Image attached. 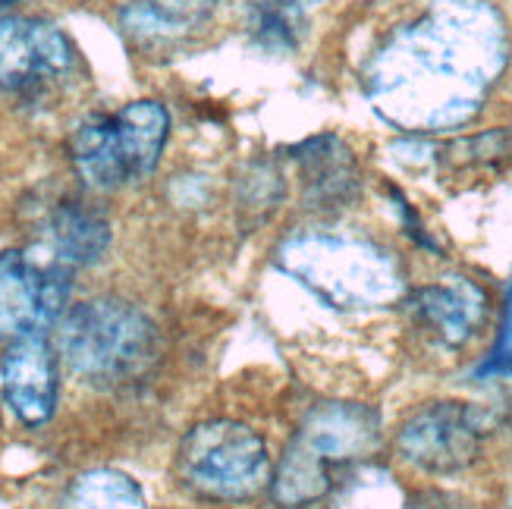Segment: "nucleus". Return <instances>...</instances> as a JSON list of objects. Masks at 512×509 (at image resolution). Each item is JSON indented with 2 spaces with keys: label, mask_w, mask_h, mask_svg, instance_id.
<instances>
[{
  "label": "nucleus",
  "mask_w": 512,
  "mask_h": 509,
  "mask_svg": "<svg viewBox=\"0 0 512 509\" xmlns=\"http://www.w3.org/2000/svg\"><path fill=\"white\" fill-rule=\"evenodd\" d=\"M500 57V29L487 10L437 13L377 51L368 92L399 126H456L475 114Z\"/></svg>",
  "instance_id": "1"
},
{
  "label": "nucleus",
  "mask_w": 512,
  "mask_h": 509,
  "mask_svg": "<svg viewBox=\"0 0 512 509\" xmlns=\"http://www.w3.org/2000/svg\"><path fill=\"white\" fill-rule=\"evenodd\" d=\"M274 261L311 296H318L324 305L346 308V312L381 308L403 296L399 261L377 242L352 233H293L277 246Z\"/></svg>",
  "instance_id": "2"
},
{
  "label": "nucleus",
  "mask_w": 512,
  "mask_h": 509,
  "mask_svg": "<svg viewBox=\"0 0 512 509\" xmlns=\"http://www.w3.org/2000/svg\"><path fill=\"white\" fill-rule=\"evenodd\" d=\"M381 437V418L359 403L315 406L283 456L274 462L271 500L286 509H302L333 491V475L349 462L368 456Z\"/></svg>",
  "instance_id": "3"
},
{
  "label": "nucleus",
  "mask_w": 512,
  "mask_h": 509,
  "mask_svg": "<svg viewBox=\"0 0 512 509\" xmlns=\"http://www.w3.org/2000/svg\"><path fill=\"white\" fill-rule=\"evenodd\" d=\"M57 352L82 381L114 387L148 371L158 356V327L132 302L88 299L60 318Z\"/></svg>",
  "instance_id": "4"
},
{
  "label": "nucleus",
  "mask_w": 512,
  "mask_h": 509,
  "mask_svg": "<svg viewBox=\"0 0 512 509\" xmlns=\"http://www.w3.org/2000/svg\"><path fill=\"white\" fill-rule=\"evenodd\" d=\"M170 114L161 101H132L114 114L88 117L70 142V158L88 189L114 192L142 183L161 164Z\"/></svg>",
  "instance_id": "5"
},
{
  "label": "nucleus",
  "mask_w": 512,
  "mask_h": 509,
  "mask_svg": "<svg viewBox=\"0 0 512 509\" xmlns=\"http://www.w3.org/2000/svg\"><path fill=\"white\" fill-rule=\"evenodd\" d=\"M180 475L208 500L242 503L271 488L274 459L264 437L233 418L195 425L180 444Z\"/></svg>",
  "instance_id": "6"
},
{
  "label": "nucleus",
  "mask_w": 512,
  "mask_h": 509,
  "mask_svg": "<svg viewBox=\"0 0 512 509\" xmlns=\"http://www.w3.org/2000/svg\"><path fill=\"white\" fill-rule=\"evenodd\" d=\"M79 51L60 26L41 16L0 19V95L44 98L73 82Z\"/></svg>",
  "instance_id": "7"
},
{
  "label": "nucleus",
  "mask_w": 512,
  "mask_h": 509,
  "mask_svg": "<svg viewBox=\"0 0 512 509\" xmlns=\"http://www.w3.org/2000/svg\"><path fill=\"white\" fill-rule=\"evenodd\" d=\"M70 305V268L29 252H0V340L48 334Z\"/></svg>",
  "instance_id": "8"
},
{
  "label": "nucleus",
  "mask_w": 512,
  "mask_h": 509,
  "mask_svg": "<svg viewBox=\"0 0 512 509\" xmlns=\"http://www.w3.org/2000/svg\"><path fill=\"white\" fill-rule=\"evenodd\" d=\"M478 444V418L462 403H434L415 412L396 437L399 456L409 466L434 475L465 469L478 456Z\"/></svg>",
  "instance_id": "9"
},
{
  "label": "nucleus",
  "mask_w": 512,
  "mask_h": 509,
  "mask_svg": "<svg viewBox=\"0 0 512 509\" xmlns=\"http://www.w3.org/2000/svg\"><path fill=\"white\" fill-rule=\"evenodd\" d=\"M296 180L302 192V205L318 214H333L349 208L362 192V173L355 161L352 148L324 132V136H311L302 145L293 148Z\"/></svg>",
  "instance_id": "10"
},
{
  "label": "nucleus",
  "mask_w": 512,
  "mask_h": 509,
  "mask_svg": "<svg viewBox=\"0 0 512 509\" xmlns=\"http://www.w3.org/2000/svg\"><path fill=\"white\" fill-rule=\"evenodd\" d=\"M0 381H4V400L22 425L38 428L51 422L60 400V371L48 337L13 340L0 365Z\"/></svg>",
  "instance_id": "11"
},
{
  "label": "nucleus",
  "mask_w": 512,
  "mask_h": 509,
  "mask_svg": "<svg viewBox=\"0 0 512 509\" xmlns=\"http://www.w3.org/2000/svg\"><path fill=\"white\" fill-rule=\"evenodd\" d=\"M406 305L415 315V321L421 327H428L431 334L447 346L469 343L487 315L484 290L465 277H450L443 283L418 286Z\"/></svg>",
  "instance_id": "12"
},
{
  "label": "nucleus",
  "mask_w": 512,
  "mask_h": 509,
  "mask_svg": "<svg viewBox=\"0 0 512 509\" xmlns=\"http://www.w3.org/2000/svg\"><path fill=\"white\" fill-rule=\"evenodd\" d=\"M214 10L217 0H126L120 7V26L145 48H161L205 29Z\"/></svg>",
  "instance_id": "13"
},
{
  "label": "nucleus",
  "mask_w": 512,
  "mask_h": 509,
  "mask_svg": "<svg viewBox=\"0 0 512 509\" xmlns=\"http://www.w3.org/2000/svg\"><path fill=\"white\" fill-rule=\"evenodd\" d=\"M48 249L63 268H88L98 264L110 249V224L101 211L85 202H63L48 217Z\"/></svg>",
  "instance_id": "14"
},
{
  "label": "nucleus",
  "mask_w": 512,
  "mask_h": 509,
  "mask_svg": "<svg viewBox=\"0 0 512 509\" xmlns=\"http://www.w3.org/2000/svg\"><path fill=\"white\" fill-rule=\"evenodd\" d=\"M60 509H145V494L117 469H92L70 484Z\"/></svg>",
  "instance_id": "15"
},
{
  "label": "nucleus",
  "mask_w": 512,
  "mask_h": 509,
  "mask_svg": "<svg viewBox=\"0 0 512 509\" xmlns=\"http://www.w3.org/2000/svg\"><path fill=\"white\" fill-rule=\"evenodd\" d=\"M249 32L264 51H296L305 35V7L293 0H249Z\"/></svg>",
  "instance_id": "16"
},
{
  "label": "nucleus",
  "mask_w": 512,
  "mask_h": 509,
  "mask_svg": "<svg viewBox=\"0 0 512 509\" xmlns=\"http://www.w3.org/2000/svg\"><path fill=\"white\" fill-rule=\"evenodd\" d=\"M512 158V132H484V136L459 139L447 148V161L459 167H494Z\"/></svg>",
  "instance_id": "17"
},
{
  "label": "nucleus",
  "mask_w": 512,
  "mask_h": 509,
  "mask_svg": "<svg viewBox=\"0 0 512 509\" xmlns=\"http://www.w3.org/2000/svg\"><path fill=\"white\" fill-rule=\"evenodd\" d=\"M242 189H246V198H242L246 211H258L261 220L283 202V176L274 164H252Z\"/></svg>",
  "instance_id": "18"
},
{
  "label": "nucleus",
  "mask_w": 512,
  "mask_h": 509,
  "mask_svg": "<svg viewBox=\"0 0 512 509\" xmlns=\"http://www.w3.org/2000/svg\"><path fill=\"white\" fill-rule=\"evenodd\" d=\"M509 374H512V286L506 293L497 346L491 349V356L478 365V378H509Z\"/></svg>",
  "instance_id": "19"
},
{
  "label": "nucleus",
  "mask_w": 512,
  "mask_h": 509,
  "mask_svg": "<svg viewBox=\"0 0 512 509\" xmlns=\"http://www.w3.org/2000/svg\"><path fill=\"white\" fill-rule=\"evenodd\" d=\"M293 4H299V7H305V10H308L311 4H318V0H293Z\"/></svg>",
  "instance_id": "20"
},
{
  "label": "nucleus",
  "mask_w": 512,
  "mask_h": 509,
  "mask_svg": "<svg viewBox=\"0 0 512 509\" xmlns=\"http://www.w3.org/2000/svg\"><path fill=\"white\" fill-rule=\"evenodd\" d=\"M13 4V0H0V7H10Z\"/></svg>",
  "instance_id": "21"
}]
</instances>
